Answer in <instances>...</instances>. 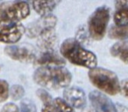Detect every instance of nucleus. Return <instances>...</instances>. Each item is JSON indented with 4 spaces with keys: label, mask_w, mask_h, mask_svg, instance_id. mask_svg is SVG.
I'll list each match as a JSON object with an SVG mask.
<instances>
[{
    "label": "nucleus",
    "mask_w": 128,
    "mask_h": 112,
    "mask_svg": "<svg viewBox=\"0 0 128 112\" xmlns=\"http://www.w3.org/2000/svg\"><path fill=\"white\" fill-rule=\"evenodd\" d=\"M34 81L38 85L55 90L67 88L72 82V74L64 66H41L33 75Z\"/></svg>",
    "instance_id": "nucleus-1"
},
{
    "label": "nucleus",
    "mask_w": 128,
    "mask_h": 112,
    "mask_svg": "<svg viewBox=\"0 0 128 112\" xmlns=\"http://www.w3.org/2000/svg\"><path fill=\"white\" fill-rule=\"evenodd\" d=\"M62 56L71 63L88 68H95L98 64L96 55L85 49L74 38L65 39L60 47Z\"/></svg>",
    "instance_id": "nucleus-2"
},
{
    "label": "nucleus",
    "mask_w": 128,
    "mask_h": 112,
    "mask_svg": "<svg viewBox=\"0 0 128 112\" xmlns=\"http://www.w3.org/2000/svg\"><path fill=\"white\" fill-rule=\"evenodd\" d=\"M90 82L101 92L110 95H115L120 91L118 77L114 72L103 68H93L88 72Z\"/></svg>",
    "instance_id": "nucleus-3"
},
{
    "label": "nucleus",
    "mask_w": 128,
    "mask_h": 112,
    "mask_svg": "<svg viewBox=\"0 0 128 112\" xmlns=\"http://www.w3.org/2000/svg\"><path fill=\"white\" fill-rule=\"evenodd\" d=\"M30 14L28 2L22 0L4 2L0 3V21L19 22Z\"/></svg>",
    "instance_id": "nucleus-4"
},
{
    "label": "nucleus",
    "mask_w": 128,
    "mask_h": 112,
    "mask_svg": "<svg viewBox=\"0 0 128 112\" xmlns=\"http://www.w3.org/2000/svg\"><path fill=\"white\" fill-rule=\"evenodd\" d=\"M110 20V11L106 6L98 8L88 20V31L91 38L100 40L106 33V29Z\"/></svg>",
    "instance_id": "nucleus-5"
},
{
    "label": "nucleus",
    "mask_w": 128,
    "mask_h": 112,
    "mask_svg": "<svg viewBox=\"0 0 128 112\" xmlns=\"http://www.w3.org/2000/svg\"><path fill=\"white\" fill-rule=\"evenodd\" d=\"M25 27L19 22L0 21V42L14 44L24 35Z\"/></svg>",
    "instance_id": "nucleus-6"
},
{
    "label": "nucleus",
    "mask_w": 128,
    "mask_h": 112,
    "mask_svg": "<svg viewBox=\"0 0 128 112\" xmlns=\"http://www.w3.org/2000/svg\"><path fill=\"white\" fill-rule=\"evenodd\" d=\"M57 22V17L52 14L41 16L39 19L28 26L25 33L29 38H38L44 33L54 30Z\"/></svg>",
    "instance_id": "nucleus-7"
},
{
    "label": "nucleus",
    "mask_w": 128,
    "mask_h": 112,
    "mask_svg": "<svg viewBox=\"0 0 128 112\" xmlns=\"http://www.w3.org/2000/svg\"><path fill=\"white\" fill-rule=\"evenodd\" d=\"M4 52L10 58L22 63L34 62L37 56L36 50L28 44H8Z\"/></svg>",
    "instance_id": "nucleus-8"
},
{
    "label": "nucleus",
    "mask_w": 128,
    "mask_h": 112,
    "mask_svg": "<svg viewBox=\"0 0 128 112\" xmlns=\"http://www.w3.org/2000/svg\"><path fill=\"white\" fill-rule=\"evenodd\" d=\"M89 100L96 112H118L111 100L100 92H91L89 94Z\"/></svg>",
    "instance_id": "nucleus-9"
},
{
    "label": "nucleus",
    "mask_w": 128,
    "mask_h": 112,
    "mask_svg": "<svg viewBox=\"0 0 128 112\" xmlns=\"http://www.w3.org/2000/svg\"><path fill=\"white\" fill-rule=\"evenodd\" d=\"M63 94L64 100L73 108H83L86 104L85 93L80 88H67L64 91Z\"/></svg>",
    "instance_id": "nucleus-10"
},
{
    "label": "nucleus",
    "mask_w": 128,
    "mask_h": 112,
    "mask_svg": "<svg viewBox=\"0 0 128 112\" xmlns=\"http://www.w3.org/2000/svg\"><path fill=\"white\" fill-rule=\"evenodd\" d=\"M34 64L41 66H64L65 64L64 58L55 50L42 51L41 54L36 56L34 62Z\"/></svg>",
    "instance_id": "nucleus-11"
},
{
    "label": "nucleus",
    "mask_w": 128,
    "mask_h": 112,
    "mask_svg": "<svg viewBox=\"0 0 128 112\" xmlns=\"http://www.w3.org/2000/svg\"><path fill=\"white\" fill-rule=\"evenodd\" d=\"M62 0H32L33 9L41 16L50 15Z\"/></svg>",
    "instance_id": "nucleus-12"
},
{
    "label": "nucleus",
    "mask_w": 128,
    "mask_h": 112,
    "mask_svg": "<svg viewBox=\"0 0 128 112\" xmlns=\"http://www.w3.org/2000/svg\"><path fill=\"white\" fill-rule=\"evenodd\" d=\"M57 36L54 34V30L44 33L38 37V46L42 51L54 50V47L57 44Z\"/></svg>",
    "instance_id": "nucleus-13"
},
{
    "label": "nucleus",
    "mask_w": 128,
    "mask_h": 112,
    "mask_svg": "<svg viewBox=\"0 0 128 112\" xmlns=\"http://www.w3.org/2000/svg\"><path fill=\"white\" fill-rule=\"evenodd\" d=\"M110 54L120 58L123 62L128 64V41L115 43L110 48Z\"/></svg>",
    "instance_id": "nucleus-14"
},
{
    "label": "nucleus",
    "mask_w": 128,
    "mask_h": 112,
    "mask_svg": "<svg viewBox=\"0 0 128 112\" xmlns=\"http://www.w3.org/2000/svg\"><path fill=\"white\" fill-rule=\"evenodd\" d=\"M108 36L110 38L126 40L128 38V25L127 26H114L108 32Z\"/></svg>",
    "instance_id": "nucleus-15"
},
{
    "label": "nucleus",
    "mask_w": 128,
    "mask_h": 112,
    "mask_svg": "<svg viewBox=\"0 0 128 112\" xmlns=\"http://www.w3.org/2000/svg\"><path fill=\"white\" fill-rule=\"evenodd\" d=\"M114 21L117 26L128 25V8H120L115 12Z\"/></svg>",
    "instance_id": "nucleus-16"
},
{
    "label": "nucleus",
    "mask_w": 128,
    "mask_h": 112,
    "mask_svg": "<svg viewBox=\"0 0 128 112\" xmlns=\"http://www.w3.org/2000/svg\"><path fill=\"white\" fill-rule=\"evenodd\" d=\"M52 104L57 112H74V108L70 106L62 98H55L52 102Z\"/></svg>",
    "instance_id": "nucleus-17"
},
{
    "label": "nucleus",
    "mask_w": 128,
    "mask_h": 112,
    "mask_svg": "<svg viewBox=\"0 0 128 112\" xmlns=\"http://www.w3.org/2000/svg\"><path fill=\"white\" fill-rule=\"evenodd\" d=\"M10 94L11 97L13 100H18L21 99L25 94V89L23 88L22 85L19 84H15L10 89Z\"/></svg>",
    "instance_id": "nucleus-18"
},
{
    "label": "nucleus",
    "mask_w": 128,
    "mask_h": 112,
    "mask_svg": "<svg viewBox=\"0 0 128 112\" xmlns=\"http://www.w3.org/2000/svg\"><path fill=\"white\" fill-rule=\"evenodd\" d=\"M9 94V87L6 81L0 79V103L7 100Z\"/></svg>",
    "instance_id": "nucleus-19"
},
{
    "label": "nucleus",
    "mask_w": 128,
    "mask_h": 112,
    "mask_svg": "<svg viewBox=\"0 0 128 112\" xmlns=\"http://www.w3.org/2000/svg\"><path fill=\"white\" fill-rule=\"evenodd\" d=\"M20 110L21 112H36V107L33 102L26 98L21 102Z\"/></svg>",
    "instance_id": "nucleus-20"
},
{
    "label": "nucleus",
    "mask_w": 128,
    "mask_h": 112,
    "mask_svg": "<svg viewBox=\"0 0 128 112\" xmlns=\"http://www.w3.org/2000/svg\"><path fill=\"white\" fill-rule=\"evenodd\" d=\"M37 95L40 98V100L43 102L44 104H48L52 103L53 100L52 98V96L49 94V93L45 91L44 89H38L37 91Z\"/></svg>",
    "instance_id": "nucleus-21"
},
{
    "label": "nucleus",
    "mask_w": 128,
    "mask_h": 112,
    "mask_svg": "<svg viewBox=\"0 0 128 112\" xmlns=\"http://www.w3.org/2000/svg\"><path fill=\"white\" fill-rule=\"evenodd\" d=\"M1 112H19V110L15 104L8 103L3 106Z\"/></svg>",
    "instance_id": "nucleus-22"
},
{
    "label": "nucleus",
    "mask_w": 128,
    "mask_h": 112,
    "mask_svg": "<svg viewBox=\"0 0 128 112\" xmlns=\"http://www.w3.org/2000/svg\"><path fill=\"white\" fill-rule=\"evenodd\" d=\"M121 93L128 98V79L123 81L120 83V91Z\"/></svg>",
    "instance_id": "nucleus-23"
},
{
    "label": "nucleus",
    "mask_w": 128,
    "mask_h": 112,
    "mask_svg": "<svg viewBox=\"0 0 128 112\" xmlns=\"http://www.w3.org/2000/svg\"><path fill=\"white\" fill-rule=\"evenodd\" d=\"M114 4L118 9L128 8V0H114Z\"/></svg>",
    "instance_id": "nucleus-24"
},
{
    "label": "nucleus",
    "mask_w": 128,
    "mask_h": 112,
    "mask_svg": "<svg viewBox=\"0 0 128 112\" xmlns=\"http://www.w3.org/2000/svg\"><path fill=\"white\" fill-rule=\"evenodd\" d=\"M42 112H57L53 104H44V107L42 108Z\"/></svg>",
    "instance_id": "nucleus-25"
},
{
    "label": "nucleus",
    "mask_w": 128,
    "mask_h": 112,
    "mask_svg": "<svg viewBox=\"0 0 128 112\" xmlns=\"http://www.w3.org/2000/svg\"><path fill=\"white\" fill-rule=\"evenodd\" d=\"M82 112H96V110L94 109V108H84Z\"/></svg>",
    "instance_id": "nucleus-26"
},
{
    "label": "nucleus",
    "mask_w": 128,
    "mask_h": 112,
    "mask_svg": "<svg viewBox=\"0 0 128 112\" xmlns=\"http://www.w3.org/2000/svg\"><path fill=\"white\" fill-rule=\"evenodd\" d=\"M2 1H3V0H0V3H2Z\"/></svg>",
    "instance_id": "nucleus-27"
}]
</instances>
